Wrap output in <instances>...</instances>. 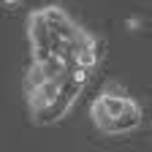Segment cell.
<instances>
[{
	"label": "cell",
	"mask_w": 152,
	"mask_h": 152,
	"mask_svg": "<svg viewBox=\"0 0 152 152\" xmlns=\"http://www.w3.org/2000/svg\"><path fill=\"white\" fill-rule=\"evenodd\" d=\"M130 103H133V98H130L128 92H122L117 84H106V90H103V92L98 95V98L92 101V109H90L95 128L106 133L109 122H111L114 117H117V114H122V111H125Z\"/></svg>",
	"instance_id": "obj_1"
},
{
	"label": "cell",
	"mask_w": 152,
	"mask_h": 152,
	"mask_svg": "<svg viewBox=\"0 0 152 152\" xmlns=\"http://www.w3.org/2000/svg\"><path fill=\"white\" fill-rule=\"evenodd\" d=\"M27 41L33 49V60L44 63L49 54H54V33L49 30L46 19L41 14V8L30 14V22H27Z\"/></svg>",
	"instance_id": "obj_2"
},
{
	"label": "cell",
	"mask_w": 152,
	"mask_h": 152,
	"mask_svg": "<svg viewBox=\"0 0 152 152\" xmlns=\"http://www.w3.org/2000/svg\"><path fill=\"white\" fill-rule=\"evenodd\" d=\"M139 125H141V109H139L136 101H133L122 114H117V117L109 122L106 133H111V136H117V133H130V130H136Z\"/></svg>",
	"instance_id": "obj_3"
},
{
	"label": "cell",
	"mask_w": 152,
	"mask_h": 152,
	"mask_svg": "<svg viewBox=\"0 0 152 152\" xmlns=\"http://www.w3.org/2000/svg\"><path fill=\"white\" fill-rule=\"evenodd\" d=\"M46 79H49V76H46L44 63L33 60V65H30V68H27V73H25V92H30V90H35V87H41Z\"/></svg>",
	"instance_id": "obj_4"
},
{
	"label": "cell",
	"mask_w": 152,
	"mask_h": 152,
	"mask_svg": "<svg viewBox=\"0 0 152 152\" xmlns=\"http://www.w3.org/2000/svg\"><path fill=\"white\" fill-rule=\"evenodd\" d=\"M141 27H144L141 16H136V14H133V16H128V19H125V30H128V33H139Z\"/></svg>",
	"instance_id": "obj_5"
},
{
	"label": "cell",
	"mask_w": 152,
	"mask_h": 152,
	"mask_svg": "<svg viewBox=\"0 0 152 152\" xmlns=\"http://www.w3.org/2000/svg\"><path fill=\"white\" fill-rule=\"evenodd\" d=\"M6 6H16V3H22V0H3Z\"/></svg>",
	"instance_id": "obj_6"
}]
</instances>
